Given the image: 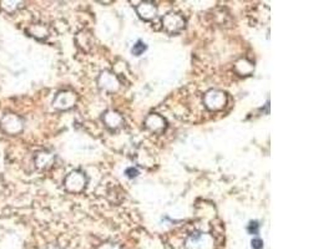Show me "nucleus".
Returning a JSON list of instances; mask_svg holds the SVG:
<instances>
[{
	"instance_id": "nucleus-1",
	"label": "nucleus",
	"mask_w": 333,
	"mask_h": 249,
	"mask_svg": "<svg viewBox=\"0 0 333 249\" xmlns=\"http://www.w3.org/2000/svg\"><path fill=\"white\" fill-rule=\"evenodd\" d=\"M145 49H146L145 44H142L141 41H139V43L134 46V49H132V54H135V55H141L142 52L145 51Z\"/></svg>"
},
{
	"instance_id": "nucleus-2",
	"label": "nucleus",
	"mask_w": 333,
	"mask_h": 249,
	"mask_svg": "<svg viewBox=\"0 0 333 249\" xmlns=\"http://www.w3.org/2000/svg\"><path fill=\"white\" fill-rule=\"evenodd\" d=\"M126 175L129 177H136L137 176V171H136V169H134V168H129L127 171H126Z\"/></svg>"
},
{
	"instance_id": "nucleus-3",
	"label": "nucleus",
	"mask_w": 333,
	"mask_h": 249,
	"mask_svg": "<svg viewBox=\"0 0 333 249\" xmlns=\"http://www.w3.org/2000/svg\"><path fill=\"white\" fill-rule=\"evenodd\" d=\"M262 242L260 240V239H255L253 242H252V245H253V248H256V249H261L262 248Z\"/></svg>"
}]
</instances>
